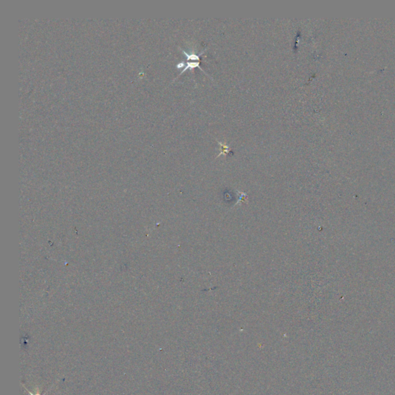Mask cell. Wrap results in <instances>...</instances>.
Returning <instances> with one entry per match:
<instances>
[{"instance_id":"obj_1","label":"cell","mask_w":395,"mask_h":395,"mask_svg":"<svg viewBox=\"0 0 395 395\" xmlns=\"http://www.w3.org/2000/svg\"><path fill=\"white\" fill-rule=\"evenodd\" d=\"M181 52L184 53V54L186 56V57H187V60H194V61H200V60H201V56L202 55L203 53H204V51H205L206 50H203L202 52L200 53L199 54L187 53H186L185 51L183 50L182 49H181Z\"/></svg>"},{"instance_id":"obj_2","label":"cell","mask_w":395,"mask_h":395,"mask_svg":"<svg viewBox=\"0 0 395 395\" xmlns=\"http://www.w3.org/2000/svg\"><path fill=\"white\" fill-rule=\"evenodd\" d=\"M218 144H219V145L221 146L222 151L219 153V154H218V155L217 156V157H219V156H221V155H222V154H228V153H230V151H231V149H230L229 146L227 145V144H222V143L220 142V141H218Z\"/></svg>"},{"instance_id":"obj_3","label":"cell","mask_w":395,"mask_h":395,"mask_svg":"<svg viewBox=\"0 0 395 395\" xmlns=\"http://www.w3.org/2000/svg\"><path fill=\"white\" fill-rule=\"evenodd\" d=\"M25 389H26V390H27V391H28V392H29V394H30V395H41V394H39V393H35V394H34V393H31V392H30V391H29V390H27V389H26V388H25Z\"/></svg>"}]
</instances>
